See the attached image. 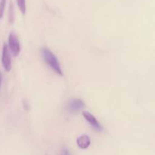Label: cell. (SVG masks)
Here are the masks:
<instances>
[{
    "mask_svg": "<svg viewBox=\"0 0 155 155\" xmlns=\"http://www.w3.org/2000/svg\"><path fill=\"white\" fill-rule=\"evenodd\" d=\"M42 55L44 61L48 65V67L53 70L58 75L62 77L63 72L61 68V64L54 53L48 48H43L42 49Z\"/></svg>",
    "mask_w": 155,
    "mask_h": 155,
    "instance_id": "6da1fadb",
    "label": "cell"
},
{
    "mask_svg": "<svg viewBox=\"0 0 155 155\" xmlns=\"http://www.w3.org/2000/svg\"><path fill=\"white\" fill-rule=\"evenodd\" d=\"M8 47L9 51L12 52L15 57L18 56L21 52V44L18 38L14 33H11L8 36Z\"/></svg>",
    "mask_w": 155,
    "mask_h": 155,
    "instance_id": "7a4b0ae2",
    "label": "cell"
},
{
    "mask_svg": "<svg viewBox=\"0 0 155 155\" xmlns=\"http://www.w3.org/2000/svg\"><path fill=\"white\" fill-rule=\"evenodd\" d=\"M2 64L4 68L5 71L9 72L12 69V60H11L10 51L8 49L7 44L5 43L2 47Z\"/></svg>",
    "mask_w": 155,
    "mask_h": 155,
    "instance_id": "3957f363",
    "label": "cell"
},
{
    "mask_svg": "<svg viewBox=\"0 0 155 155\" xmlns=\"http://www.w3.org/2000/svg\"><path fill=\"white\" fill-rule=\"evenodd\" d=\"M85 107L84 102L79 98H73L70 100L67 105V109L71 113H77Z\"/></svg>",
    "mask_w": 155,
    "mask_h": 155,
    "instance_id": "277c9868",
    "label": "cell"
},
{
    "mask_svg": "<svg viewBox=\"0 0 155 155\" xmlns=\"http://www.w3.org/2000/svg\"><path fill=\"white\" fill-rule=\"evenodd\" d=\"M83 117L86 119V120L87 121L88 124L94 129V130H97V131H101L102 130V127H101V124H99L98 120H97L96 118L93 116V114H92L91 113L88 111H83Z\"/></svg>",
    "mask_w": 155,
    "mask_h": 155,
    "instance_id": "5b68a950",
    "label": "cell"
},
{
    "mask_svg": "<svg viewBox=\"0 0 155 155\" xmlns=\"http://www.w3.org/2000/svg\"><path fill=\"white\" fill-rule=\"evenodd\" d=\"M91 143L90 138L87 135H82L80 137L77 138V144L79 148L81 149H86L89 147Z\"/></svg>",
    "mask_w": 155,
    "mask_h": 155,
    "instance_id": "8992f818",
    "label": "cell"
},
{
    "mask_svg": "<svg viewBox=\"0 0 155 155\" xmlns=\"http://www.w3.org/2000/svg\"><path fill=\"white\" fill-rule=\"evenodd\" d=\"M17 3H18V8H19L20 11L23 15H25L26 13V2L25 0H17Z\"/></svg>",
    "mask_w": 155,
    "mask_h": 155,
    "instance_id": "52a82bcc",
    "label": "cell"
},
{
    "mask_svg": "<svg viewBox=\"0 0 155 155\" xmlns=\"http://www.w3.org/2000/svg\"><path fill=\"white\" fill-rule=\"evenodd\" d=\"M5 3L6 0H0V19L3 18V15H4Z\"/></svg>",
    "mask_w": 155,
    "mask_h": 155,
    "instance_id": "ba28073f",
    "label": "cell"
},
{
    "mask_svg": "<svg viewBox=\"0 0 155 155\" xmlns=\"http://www.w3.org/2000/svg\"><path fill=\"white\" fill-rule=\"evenodd\" d=\"M14 12H13V5L12 3H10V10H9V22L10 24L13 23L14 20Z\"/></svg>",
    "mask_w": 155,
    "mask_h": 155,
    "instance_id": "9c48e42d",
    "label": "cell"
},
{
    "mask_svg": "<svg viewBox=\"0 0 155 155\" xmlns=\"http://www.w3.org/2000/svg\"><path fill=\"white\" fill-rule=\"evenodd\" d=\"M61 155H71V153H70V151H68V149H64L63 151H62V154Z\"/></svg>",
    "mask_w": 155,
    "mask_h": 155,
    "instance_id": "30bf717a",
    "label": "cell"
},
{
    "mask_svg": "<svg viewBox=\"0 0 155 155\" xmlns=\"http://www.w3.org/2000/svg\"><path fill=\"white\" fill-rule=\"evenodd\" d=\"M1 82H2V74L0 73V86H1Z\"/></svg>",
    "mask_w": 155,
    "mask_h": 155,
    "instance_id": "8fae6325",
    "label": "cell"
}]
</instances>
